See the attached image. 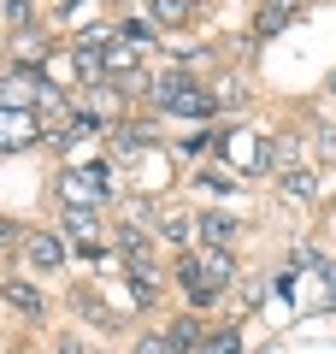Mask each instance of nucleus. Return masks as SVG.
I'll use <instances>...</instances> for the list:
<instances>
[{"label": "nucleus", "instance_id": "f257e3e1", "mask_svg": "<svg viewBox=\"0 0 336 354\" xmlns=\"http://www.w3.org/2000/svg\"><path fill=\"white\" fill-rule=\"evenodd\" d=\"M59 195H65V207H100V201L112 195V171H106V165L65 171V177H59Z\"/></svg>", "mask_w": 336, "mask_h": 354}, {"label": "nucleus", "instance_id": "f03ea898", "mask_svg": "<svg viewBox=\"0 0 336 354\" xmlns=\"http://www.w3.org/2000/svg\"><path fill=\"white\" fill-rule=\"evenodd\" d=\"M41 130H36V113L30 106H0V153H18L30 148Z\"/></svg>", "mask_w": 336, "mask_h": 354}, {"label": "nucleus", "instance_id": "7ed1b4c3", "mask_svg": "<svg viewBox=\"0 0 336 354\" xmlns=\"http://www.w3.org/2000/svg\"><path fill=\"white\" fill-rule=\"evenodd\" d=\"M24 254H30V266H36V272H59V266H65V242L53 236V230L24 236Z\"/></svg>", "mask_w": 336, "mask_h": 354}, {"label": "nucleus", "instance_id": "20e7f679", "mask_svg": "<svg viewBox=\"0 0 336 354\" xmlns=\"http://www.w3.org/2000/svg\"><path fill=\"white\" fill-rule=\"evenodd\" d=\"M224 153H230V160H242L248 171H272V160H265V142H254L248 130H230V136H224Z\"/></svg>", "mask_w": 336, "mask_h": 354}, {"label": "nucleus", "instance_id": "39448f33", "mask_svg": "<svg viewBox=\"0 0 336 354\" xmlns=\"http://www.w3.org/2000/svg\"><path fill=\"white\" fill-rule=\"evenodd\" d=\"M195 272H200V283H207V290L218 295L224 283H230V272H236V266H230V254H224V248H207V254L195 260Z\"/></svg>", "mask_w": 336, "mask_h": 354}, {"label": "nucleus", "instance_id": "423d86ee", "mask_svg": "<svg viewBox=\"0 0 336 354\" xmlns=\"http://www.w3.org/2000/svg\"><path fill=\"white\" fill-rule=\"evenodd\" d=\"M100 71H112V77H136V41H106V53H100Z\"/></svg>", "mask_w": 336, "mask_h": 354}, {"label": "nucleus", "instance_id": "0eeeda50", "mask_svg": "<svg viewBox=\"0 0 336 354\" xmlns=\"http://www.w3.org/2000/svg\"><path fill=\"white\" fill-rule=\"evenodd\" d=\"M65 230L83 242V254H95V207H65Z\"/></svg>", "mask_w": 336, "mask_h": 354}, {"label": "nucleus", "instance_id": "6e6552de", "mask_svg": "<svg viewBox=\"0 0 336 354\" xmlns=\"http://www.w3.org/2000/svg\"><path fill=\"white\" fill-rule=\"evenodd\" d=\"M6 307H18V313H30V319H41V313H48V301H41V295L30 290L24 278H12V283H6Z\"/></svg>", "mask_w": 336, "mask_h": 354}, {"label": "nucleus", "instance_id": "1a4fd4ad", "mask_svg": "<svg viewBox=\"0 0 336 354\" xmlns=\"http://www.w3.org/2000/svg\"><path fill=\"white\" fill-rule=\"evenodd\" d=\"M195 225H200V236H207L212 248H224V242L236 236V218H230V213H200Z\"/></svg>", "mask_w": 336, "mask_h": 354}, {"label": "nucleus", "instance_id": "9d476101", "mask_svg": "<svg viewBox=\"0 0 336 354\" xmlns=\"http://www.w3.org/2000/svg\"><path fill=\"white\" fill-rule=\"evenodd\" d=\"M195 83V77L189 71H165V77H153V106H171L177 95H183V88Z\"/></svg>", "mask_w": 336, "mask_h": 354}, {"label": "nucleus", "instance_id": "9b49d317", "mask_svg": "<svg viewBox=\"0 0 336 354\" xmlns=\"http://www.w3.org/2000/svg\"><path fill=\"white\" fill-rule=\"evenodd\" d=\"M171 113H183V118H207V113H212V95H207V88H195V83H189L183 95L171 101Z\"/></svg>", "mask_w": 336, "mask_h": 354}, {"label": "nucleus", "instance_id": "f8f14e48", "mask_svg": "<svg viewBox=\"0 0 336 354\" xmlns=\"http://www.w3.org/2000/svg\"><path fill=\"white\" fill-rule=\"evenodd\" d=\"M165 342H171L177 354H189V348H200V342H207V330H200V319H177V325H171V337H165Z\"/></svg>", "mask_w": 336, "mask_h": 354}, {"label": "nucleus", "instance_id": "ddd939ff", "mask_svg": "<svg viewBox=\"0 0 336 354\" xmlns=\"http://www.w3.org/2000/svg\"><path fill=\"white\" fill-rule=\"evenodd\" d=\"M153 18H160V24H183V18H189V0H153Z\"/></svg>", "mask_w": 336, "mask_h": 354}, {"label": "nucleus", "instance_id": "4468645a", "mask_svg": "<svg viewBox=\"0 0 336 354\" xmlns=\"http://www.w3.org/2000/svg\"><path fill=\"white\" fill-rule=\"evenodd\" d=\"M283 24H289V12H277V6H260V18H254V30H260V36H277Z\"/></svg>", "mask_w": 336, "mask_h": 354}, {"label": "nucleus", "instance_id": "2eb2a0df", "mask_svg": "<svg viewBox=\"0 0 336 354\" xmlns=\"http://www.w3.org/2000/svg\"><path fill=\"white\" fill-rule=\"evenodd\" d=\"M200 354H242V337H236V330H224V337L200 342Z\"/></svg>", "mask_w": 336, "mask_h": 354}, {"label": "nucleus", "instance_id": "dca6fc26", "mask_svg": "<svg viewBox=\"0 0 336 354\" xmlns=\"http://www.w3.org/2000/svg\"><path fill=\"white\" fill-rule=\"evenodd\" d=\"M112 142H118V153H136L142 148V124H118V130H112Z\"/></svg>", "mask_w": 336, "mask_h": 354}, {"label": "nucleus", "instance_id": "f3484780", "mask_svg": "<svg viewBox=\"0 0 336 354\" xmlns=\"http://www.w3.org/2000/svg\"><path fill=\"white\" fill-rule=\"evenodd\" d=\"M283 189L307 201V195H312V171H283Z\"/></svg>", "mask_w": 336, "mask_h": 354}, {"label": "nucleus", "instance_id": "a211bd4d", "mask_svg": "<svg viewBox=\"0 0 336 354\" xmlns=\"http://www.w3.org/2000/svg\"><path fill=\"white\" fill-rule=\"evenodd\" d=\"M160 236H171L177 248H183V242H189V218H177V213H171V218H160Z\"/></svg>", "mask_w": 336, "mask_h": 354}, {"label": "nucleus", "instance_id": "6ab92c4d", "mask_svg": "<svg viewBox=\"0 0 336 354\" xmlns=\"http://www.w3.org/2000/svg\"><path fill=\"white\" fill-rule=\"evenodd\" d=\"M124 41H136V48H148V41H153V24H142V18H130V24H124Z\"/></svg>", "mask_w": 336, "mask_h": 354}, {"label": "nucleus", "instance_id": "aec40b11", "mask_svg": "<svg viewBox=\"0 0 336 354\" xmlns=\"http://www.w3.org/2000/svg\"><path fill=\"white\" fill-rule=\"evenodd\" d=\"M236 101H242V83H224L218 95H212V106H236Z\"/></svg>", "mask_w": 336, "mask_h": 354}, {"label": "nucleus", "instance_id": "412c9836", "mask_svg": "<svg viewBox=\"0 0 336 354\" xmlns=\"http://www.w3.org/2000/svg\"><path fill=\"white\" fill-rule=\"evenodd\" d=\"M6 18L12 24H30V0H6Z\"/></svg>", "mask_w": 336, "mask_h": 354}, {"label": "nucleus", "instance_id": "4be33fe9", "mask_svg": "<svg viewBox=\"0 0 336 354\" xmlns=\"http://www.w3.org/2000/svg\"><path fill=\"white\" fill-rule=\"evenodd\" d=\"M165 348H171L165 337H142V342H136V354H165Z\"/></svg>", "mask_w": 336, "mask_h": 354}, {"label": "nucleus", "instance_id": "5701e85b", "mask_svg": "<svg viewBox=\"0 0 336 354\" xmlns=\"http://www.w3.org/2000/svg\"><path fill=\"white\" fill-rule=\"evenodd\" d=\"M12 242H18V225H12V218H0V248H12Z\"/></svg>", "mask_w": 336, "mask_h": 354}, {"label": "nucleus", "instance_id": "b1692460", "mask_svg": "<svg viewBox=\"0 0 336 354\" xmlns=\"http://www.w3.org/2000/svg\"><path fill=\"white\" fill-rule=\"evenodd\" d=\"M319 148H324V153L336 160V130H324V136H319Z\"/></svg>", "mask_w": 336, "mask_h": 354}, {"label": "nucleus", "instance_id": "393cba45", "mask_svg": "<svg viewBox=\"0 0 336 354\" xmlns=\"http://www.w3.org/2000/svg\"><path fill=\"white\" fill-rule=\"evenodd\" d=\"M59 354H88V348H83L77 337H65V342H59Z\"/></svg>", "mask_w": 336, "mask_h": 354}, {"label": "nucleus", "instance_id": "a878e982", "mask_svg": "<svg viewBox=\"0 0 336 354\" xmlns=\"http://www.w3.org/2000/svg\"><path fill=\"white\" fill-rule=\"evenodd\" d=\"M265 6H277V12H301V0H265Z\"/></svg>", "mask_w": 336, "mask_h": 354}, {"label": "nucleus", "instance_id": "bb28decb", "mask_svg": "<svg viewBox=\"0 0 336 354\" xmlns=\"http://www.w3.org/2000/svg\"><path fill=\"white\" fill-rule=\"evenodd\" d=\"M330 88H336V71H330Z\"/></svg>", "mask_w": 336, "mask_h": 354}]
</instances>
